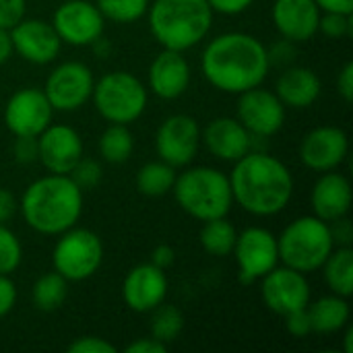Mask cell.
I'll list each match as a JSON object with an SVG mask.
<instances>
[{"label":"cell","instance_id":"1","mask_svg":"<svg viewBox=\"0 0 353 353\" xmlns=\"http://www.w3.org/2000/svg\"><path fill=\"white\" fill-rule=\"evenodd\" d=\"M205 79L219 91L240 95L263 85L269 74L267 46L242 31H230L213 37L201 58Z\"/></svg>","mask_w":353,"mask_h":353},{"label":"cell","instance_id":"2","mask_svg":"<svg viewBox=\"0 0 353 353\" xmlns=\"http://www.w3.org/2000/svg\"><path fill=\"white\" fill-rule=\"evenodd\" d=\"M228 176L234 203L256 217L281 213L294 196V176L288 165L267 151H250Z\"/></svg>","mask_w":353,"mask_h":353},{"label":"cell","instance_id":"3","mask_svg":"<svg viewBox=\"0 0 353 353\" xmlns=\"http://www.w3.org/2000/svg\"><path fill=\"white\" fill-rule=\"evenodd\" d=\"M25 223L41 236H60L74 228L83 213V190L68 174H48L33 180L21 196Z\"/></svg>","mask_w":353,"mask_h":353},{"label":"cell","instance_id":"4","mask_svg":"<svg viewBox=\"0 0 353 353\" xmlns=\"http://www.w3.org/2000/svg\"><path fill=\"white\" fill-rule=\"evenodd\" d=\"M147 17L157 43L176 52L199 46L213 25V10L207 0H153Z\"/></svg>","mask_w":353,"mask_h":353},{"label":"cell","instance_id":"5","mask_svg":"<svg viewBox=\"0 0 353 353\" xmlns=\"http://www.w3.org/2000/svg\"><path fill=\"white\" fill-rule=\"evenodd\" d=\"M172 192L180 209L196 221L228 217L234 205L230 178L209 165H186V170L176 176Z\"/></svg>","mask_w":353,"mask_h":353},{"label":"cell","instance_id":"6","mask_svg":"<svg viewBox=\"0 0 353 353\" xmlns=\"http://www.w3.org/2000/svg\"><path fill=\"white\" fill-rule=\"evenodd\" d=\"M333 248L335 242L331 238L329 223L316 215L294 219L277 238L279 261L304 275L319 271Z\"/></svg>","mask_w":353,"mask_h":353},{"label":"cell","instance_id":"7","mask_svg":"<svg viewBox=\"0 0 353 353\" xmlns=\"http://www.w3.org/2000/svg\"><path fill=\"white\" fill-rule=\"evenodd\" d=\"M91 99L105 122L128 126L147 110L149 95L139 77L126 70H114L95 81Z\"/></svg>","mask_w":353,"mask_h":353},{"label":"cell","instance_id":"8","mask_svg":"<svg viewBox=\"0 0 353 353\" xmlns=\"http://www.w3.org/2000/svg\"><path fill=\"white\" fill-rule=\"evenodd\" d=\"M103 263V242L87 228H70L58 236L52 250L54 271L66 281H85L93 277Z\"/></svg>","mask_w":353,"mask_h":353},{"label":"cell","instance_id":"9","mask_svg":"<svg viewBox=\"0 0 353 353\" xmlns=\"http://www.w3.org/2000/svg\"><path fill=\"white\" fill-rule=\"evenodd\" d=\"M93 72L85 62L68 60L58 64L46 79L43 93L54 112L81 110L93 93Z\"/></svg>","mask_w":353,"mask_h":353},{"label":"cell","instance_id":"10","mask_svg":"<svg viewBox=\"0 0 353 353\" xmlns=\"http://www.w3.org/2000/svg\"><path fill=\"white\" fill-rule=\"evenodd\" d=\"M232 254L236 256L240 279L244 283H254L279 265L277 236L267 228H246L238 234Z\"/></svg>","mask_w":353,"mask_h":353},{"label":"cell","instance_id":"11","mask_svg":"<svg viewBox=\"0 0 353 353\" xmlns=\"http://www.w3.org/2000/svg\"><path fill=\"white\" fill-rule=\"evenodd\" d=\"M52 27L56 29L62 43L85 48L103 35L105 19L97 4L89 0H64L54 10Z\"/></svg>","mask_w":353,"mask_h":353},{"label":"cell","instance_id":"12","mask_svg":"<svg viewBox=\"0 0 353 353\" xmlns=\"http://www.w3.org/2000/svg\"><path fill=\"white\" fill-rule=\"evenodd\" d=\"M201 145V126L188 114H174L161 122L155 134V151L172 168H186L194 161Z\"/></svg>","mask_w":353,"mask_h":353},{"label":"cell","instance_id":"13","mask_svg":"<svg viewBox=\"0 0 353 353\" xmlns=\"http://www.w3.org/2000/svg\"><path fill=\"white\" fill-rule=\"evenodd\" d=\"M54 118L43 89L25 87L14 91L4 105V124L14 137H39Z\"/></svg>","mask_w":353,"mask_h":353},{"label":"cell","instance_id":"14","mask_svg":"<svg viewBox=\"0 0 353 353\" xmlns=\"http://www.w3.org/2000/svg\"><path fill=\"white\" fill-rule=\"evenodd\" d=\"M261 298L271 312L285 316L310 304V283L296 269L275 267L261 277Z\"/></svg>","mask_w":353,"mask_h":353},{"label":"cell","instance_id":"15","mask_svg":"<svg viewBox=\"0 0 353 353\" xmlns=\"http://www.w3.org/2000/svg\"><path fill=\"white\" fill-rule=\"evenodd\" d=\"M238 120L252 137L269 139L281 130L285 122V105L275 93L259 85L240 93Z\"/></svg>","mask_w":353,"mask_h":353},{"label":"cell","instance_id":"16","mask_svg":"<svg viewBox=\"0 0 353 353\" xmlns=\"http://www.w3.org/2000/svg\"><path fill=\"white\" fill-rule=\"evenodd\" d=\"M350 153L347 132L339 126H316L300 143V159L312 172L337 170Z\"/></svg>","mask_w":353,"mask_h":353},{"label":"cell","instance_id":"17","mask_svg":"<svg viewBox=\"0 0 353 353\" xmlns=\"http://www.w3.org/2000/svg\"><path fill=\"white\" fill-rule=\"evenodd\" d=\"M83 157V139L68 124H50L37 137V159L50 174H70Z\"/></svg>","mask_w":353,"mask_h":353},{"label":"cell","instance_id":"18","mask_svg":"<svg viewBox=\"0 0 353 353\" xmlns=\"http://www.w3.org/2000/svg\"><path fill=\"white\" fill-rule=\"evenodd\" d=\"M12 50L31 64H50L56 60L60 52V37L52 23L41 19H21L14 27H10Z\"/></svg>","mask_w":353,"mask_h":353},{"label":"cell","instance_id":"19","mask_svg":"<svg viewBox=\"0 0 353 353\" xmlns=\"http://www.w3.org/2000/svg\"><path fill=\"white\" fill-rule=\"evenodd\" d=\"M122 298L132 312L149 314L168 298V275L163 269L143 263L132 267L122 283Z\"/></svg>","mask_w":353,"mask_h":353},{"label":"cell","instance_id":"20","mask_svg":"<svg viewBox=\"0 0 353 353\" xmlns=\"http://www.w3.org/2000/svg\"><path fill=\"white\" fill-rule=\"evenodd\" d=\"M147 81L149 89L161 99H178L184 95L190 85V64L184 52L163 48L149 64Z\"/></svg>","mask_w":353,"mask_h":353},{"label":"cell","instance_id":"21","mask_svg":"<svg viewBox=\"0 0 353 353\" xmlns=\"http://www.w3.org/2000/svg\"><path fill=\"white\" fill-rule=\"evenodd\" d=\"M201 139L205 141L209 153L221 161L234 163L252 151V134L238 118L221 116L211 120L205 130H201Z\"/></svg>","mask_w":353,"mask_h":353},{"label":"cell","instance_id":"22","mask_svg":"<svg viewBox=\"0 0 353 353\" xmlns=\"http://www.w3.org/2000/svg\"><path fill=\"white\" fill-rule=\"evenodd\" d=\"M273 23L283 39L302 43L319 33L321 8L314 0H275Z\"/></svg>","mask_w":353,"mask_h":353},{"label":"cell","instance_id":"23","mask_svg":"<svg viewBox=\"0 0 353 353\" xmlns=\"http://www.w3.org/2000/svg\"><path fill=\"white\" fill-rule=\"evenodd\" d=\"M312 213L331 223L339 217H345L352 209V184L341 172H323L314 182L310 192Z\"/></svg>","mask_w":353,"mask_h":353},{"label":"cell","instance_id":"24","mask_svg":"<svg viewBox=\"0 0 353 353\" xmlns=\"http://www.w3.org/2000/svg\"><path fill=\"white\" fill-rule=\"evenodd\" d=\"M275 95L285 108L306 110L321 97V79L308 66H288L277 79Z\"/></svg>","mask_w":353,"mask_h":353},{"label":"cell","instance_id":"25","mask_svg":"<svg viewBox=\"0 0 353 353\" xmlns=\"http://www.w3.org/2000/svg\"><path fill=\"white\" fill-rule=\"evenodd\" d=\"M306 310L310 316L312 333H321V335H333L343 331L352 319V308L347 298L337 294L323 296L316 302H310Z\"/></svg>","mask_w":353,"mask_h":353},{"label":"cell","instance_id":"26","mask_svg":"<svg viewBox=\"0 0 353 353\" xmlns=\"http://www.w3.org/2000/svg\"><path fill=\"white\" fill-rule=\"evenodd\" d=\"M323 273L329 290L337 296L353 294V250L352 246H335L323 263Z\"/></svg>","mask_w":353,"mask_h":353},{"label":"cell","instance_id":"27","mask_svg":"<svg viewBox=\"0 0 353 353\" xmlns=\"http://www.w3.org/2000/svg\"><path fill=\"white\" fill-rule=\"evenodd\" d=\"M236 238H238V230L225 217L203 221V228L199 232V242L205 248V252L217 259L230 256L234 252Z\"/></svg>","mask_w":353,"mask_h":353},{"label":"cell","instance_id":"28","mask_svg":"<svg viewBox=\"0 0 353 353\" xmlns=\"http://www.w3.org/2000/svg\"><path fill=\"white\" fill-rule=\"evenodd\" d=\"M97 149L103 161L108 163H126L134 151V139L126 124H110L97 141Z\"/></svg>","mask_w":353,"mask_h":353},{"label":"cell","instance_id":"29","mask_svg":"<svg viewBox=\"0 0 353 353\" xmlns=\"http://www.w3.org/2000/svg\"><path fill=\"white\" fill-rule=\"evenodd\" d=\"M66 296H68V281L56 271L41 275L39 279H35L31 288V302L41 312L58 310L66 302Z\"/></svg>","mask_w":353,"mask_h":353},{"label":"cell","instance_id":"30","mask_svg":"<svg viewBox=\"0 0 353 353\" xmlns=\"http://www.w3.org/2000/svg\"><path fill=\"white\" fill-rule=\"evenodd\" d=\"M176 168H172L165 161H149L145 163L137 174V188L141 194L157 199L168 192H172L176 182Z\"/></svg>","mask_w":353,"mask_h":353},{"label":"cell","instance_id":"31","mask_svg":"<svg viewBox=\"0 0 353 353\" xmlns=\"http://www.w3.org/2000/svg\"><path fill=\"white\" fill-rule=\"evenodd\" d=\"M149 314H151L149 335L153 339L161 341L163 345H172L182 335V331H184V314L174 304L161 302Z\"/></svg>","mask_w":353,"mask_h":353},{"label":"cell","instance_id":"32","mask_svg":"<svg viewBox=\"0 0 353 353\" xmlns=\"http://www.w3.org/2000/svg\"><path fill=\"white\" fill-rule=\"evenodd\" d=\"M151 0H97V8L103 19L114 23H134L147 14Z\"/></svg>","mask_w":353,"mask_h":353},{"label":"cell","instance_id":"33","mask_svg":"<svg viewBox=\"0 0 353 353\" xmlns=\"http://www.w3.org/2000/svg\"><path fill=\"white\" fill-rule=\"evenodd\" d=\"M23 261V246L17 234L0 223V275H12Z\"/></svg>","mask_w":353,"mask_h":353},{"label":"cell","instance_id":"34","mask_svg":"<svg viewBox=\"0 0 353 353\" xmlns=\"http://www.w3.org/2000/svg\"><path fill=\"white\" fill-rule=\"evenodd\" d=\"M68 176L85 192V190H93L95 186H99V182L103 180V168H101V163L97 159L81 157L77 161V165L70 170Z\"/></svg>","mask_w":353,"mask_h":353},{"label":"cell","instance_id":"35","mask_svg":"<svg viewBox=\"0 0 353 353\" xmlns=\"http://www.w3.org/2000/svg\"><path fill=\"white\" fill-rule=\"evenodd\" d=\"M319 31H323L327 37L341 39L353 35V19L352 14L341 12H321L319 19Z\"/></svg>","mask_w":353,"mask_h":353},{"label":"cell","instance_id":"36","mask_svg":"<svg viewBox=\"0 0 353 353\" xmlns=\"http://www.w3.org/2000/svg\"><path fill=\"white\" fill-rule=\"evenodd\" d=\"M70 353H116V345H112L110 341L95 337V335H87V337H79L74 339L68 347Z\"/></svg>","mask_w":353,"mask_h":353},{"label":"cell","instance_id":"37","mask_svg":"<svg viewBox=\"0 0 353 353\" xmlns=\"http://www.w3.org/2000/svg\"><path fill=\"white\" fill-rule=\"evenodd\" d=\"M285 319V329L292 337L296 339H304L312 333V325H310V316H308V310L306 308H300V310H294L290 314L283 316Z\"/></svg>","mask_w":353,"mask_h":353},{"label":"cell","instance_id":"38","mask_svg":"<svg viewBox=\"0 0 353 353\" xmlns=\"http://www.w3.org/2000/svg\"><path fill=\"white\" fill-rule=\"evenodd\" d=\"M27 10V0H0V27H14Z\"/></svg>","mask_w":353,"mask_h":353},{"label":"cell","instance_id":"39","mask_svg":"<svg viewBox=\"0 0 353 353\" xmlns=\"http://www.w3.org/2000/svg\"><path fill=\"white\" fill-rule=\"evenodd\" d=\"M12 155L14 161L21 165H29L37 161V137H14Z\"/></svg>","mask_w":353,"mask_h":353},{"label":"cell","instance_id":"40","mask_svg":"<svg viewBox=\"0 0 353 353\" xmlns=\"http://www.w3.org/2000/svg\"><path fill=\"white\" fill-rule=\"evenodd\" d=\"M267 54H269V64L288 68L296 60V43L290 39H281L275 46H271V50L267 48Z\"/></svg>","mask_w":353,"mask_h":353},{"label":"cell","instance_id":"41","mask_svg":"<svg viewBox=\"0 0 353 353\" xmlns=\"http://www.w3.org/2000/svg\"><path fill=\"white\" fill-rule=\"evenodd\" d=\"M331 230V238L335 242V246H352L353 242V225L350 221V217H339L335 221L329 223Z\"/></svg>","mask_w":353,"mask_h":353},{"label":"cell","instance_id":"42","mask_svg":"<svg viewBox=\"0 0 353 353\" xmlns=\"http://www.w3.org/2000/svg\"><path fill=\"white\" fill-rule=\"evenodd\" d=\"M17 304V288L10 275H0V319H4Z\"/></svg>","mask_w":353,"mask_h":353},{"label":"cell","instance_id":"43","mask_svg":"<svg viewBox=\"0 0 353 353\" xmlns=\"http://www.w3.org/2000/svg\"><path fill=\"white\" fill-rule=\"evenodd\" d=\"M213 12H221V14H240L244 10L250 8V4L254 0H207Z\"/></svg>","mask_w":353,"mask_h":353},{"label":"cell","instance_id":"44","mask_svg":"<svg viewBox=\"0 0 353 353\" xmlns=\"http://www.w3.org/2000/svg\"><path fill=\"white\" fill-rule=\"evenodd\" d=\"M337 91L343 97V101L353 99V62H345L343 68L337 74Z\"/></svg>","mask_w":353,"mask_h":353},{"label":"cell","instance_id":"45","mask_svg":"<svg viewBox=\"0 0 353 353\" xmlns=\"http://www.w3.org/2000/svg\"><path fill=\"white\" fill-rule=\"evenodd\" d=\"M168 352V345H163L161 341L153 339L151 335L149 337H143V339H137L132 341L130 345H126V353H165Z\"/></svg>","mask_w":353,"mask_h":353},{"label":"cell","instance_id":"46","mask_svg":"<svg viewBox=\"0 0 353 353\" xmlns=\"http://www.w3.org/2000/svg\"><path fill=\"white\" fill-rule=\"evenodd\" d=\"M174 261H176V250L172 246H168V244H159V246L153 248L149 263L165 271V269H170L174 265Z\"/></svg>","mask_w":353,"mask_h":353},{"label":"cell","instance_id":"47","mask_svg":"<svg viewBox=\"0 0 353 353\" xmlns=\"http://www.w3.org/2000/svg\"><path fill=\"white\" fill-rule=\"evenodd\" d=\"M17 199L12 196L10 190L6 188H0V223H8L14 213H17Z\"/></svg>","mask_w":353,"mask_h":353},{"label":"cell","instance_id":"48","mask_svg":"<svg viewBox=\"0 0 353 353\" xmlns=\"http://www.w3.org/2000/svg\"><path fill=\"white\" fill-rule=\"evenodd\" d=\"M321 12H341V14H352L353 0H314Z\"/></svg>","mask_w":353,"mask_h":353},{"label":"cell","instance_id":"49","mask_svg":"<svg viewBox=\"0 0 353 353\" xmlns=\"http://www.w3.org/2000/svg\"><path fill=\"white\" fill-rule=\"evenodd\" d=\"M12 54H14V50H12L10 29H2L0 27V64L8 62Z\"/></svg>","mask_w":353,"mask_h":353},{"label":"cell","instance_id":"50","mask_svg":"<svg viewBox=\"0 0 353 353\" xmlns=\"http://www.w3.org/2000/svg\"><path fill=\"white\" fill-rule=\"evenodd\" d=\"M91 48L95 50V54L99 56V58H108L110 56V52H112V43L101 35V37H97L93 43H91Z\"/></svg>","mask_w":353,"mask_h":353},{"label":"cell","instance_id":"51","mask_svg":"<svg viewBox=\"0 0 353 353\" xmlns=\"http://www.w3.org/2000/svg\"><path fill=\"white\" fill-rule=\"evenodd\" d=\"M343 352L353 353V327L345 325V337H343Z\"/></svg>","mask_w":353,"mask_h":353}]
</instances>
